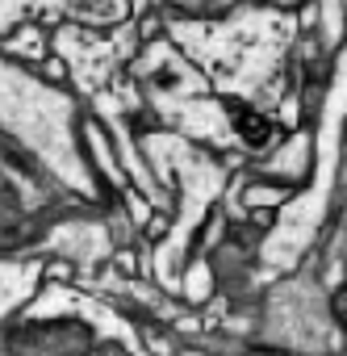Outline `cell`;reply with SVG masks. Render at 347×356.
Wrapping results in <instances>:
<instances>
[{
	"mask_svg": "<svg viewBox=\"0 0 347 356\" xmlns=\"http://www.w3.org/2000/svg\"><path fill=\"white\" fill-rule=\"evenodd\" d=\"M9 356H84V339L67 327L55 331H22L9 343Z\"/></svg>",
	"mask_w": 347,
	"mask_h": 356,
	"instance_id": "cell-1",
	"label": "cell"
},
{
	"mask_svg": "<svg viewBox=\"0 0 347 356\" xmlns=\"http://www.w3.org/2000/svg\"><path fill=\"white\" fill-rule=\"evenodd\" d=\"M335 318L347 327V289H343V293H335Z\"/></svg>",
	"mask_w": 347,
	"mask_h": 356,
	"instance_id": "cell-2",
	"label": "cell"
}]
</instances>
